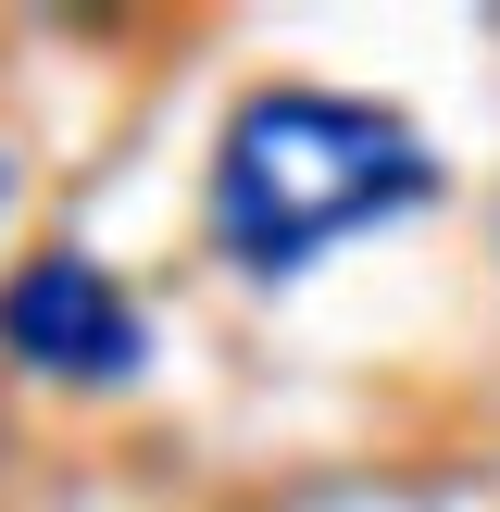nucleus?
<instances>
[{"instance_id":"obj_2","label":"nucleus","mask_w":500,"mask_h":512,"mask_svg":"<svg viewBox=\"0 0 500 512\" xmlns=\"http://www.w3.org/2000/svg\"><path fill=\"white\" fill-rule=\"evenodd\" d=\"M0 350L38 363V375L100 388V375L150 363V325H138V300H125L88 250H38V263H13V288H0Z\"/></svg>"},{"instance_id":"obj_1","label":"nucleus","mask_w":500,"mask_h":512,"mask_svg":"<svg viewBox=\"0 0 500 512\" xmlns=\"http://www.w3.org/2000/svg\"><path fill=\"white\" fill-rule=\"evenodd\" d=\"M425 188H438V150L388 100H350V88H250L213 138V238L263 275L413 213Z\"/></svg>"}]
</instances>
